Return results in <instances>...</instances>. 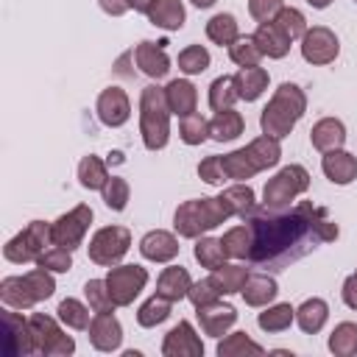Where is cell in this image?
<instances>
[{"label":"cell","instance_id":"59","mask_svg":"<svg viewBox=\"0 0 357 357\" xmlns=\"http://www.w3.org/2000/svg\"><path fill=\"white\" fill-rule=\"evenodd\" d=\"M307 3H310L312 8H318V11H321V8H326V6L332 3V0H307Z\"/></svg>","mask_w":357,"mask_h":357},{"label":"cell","instance_id":"7","mask_svg":"<svg viewBox=\"0 0 357 357\" xmlns=\"http://www.w3.org/2000/svg\"><path fill=\"white\" fill-rule=\"evenodd\" d=\"M28 324H31V332H33L36 354H42V357H70L75 351L73 335H67L53 315L31 312Z\"/></svg>","mask_w":357,"mask_h":357},{"label":"cell","instance_id":"19","mask_svg":"<svg viewBox=\"0 0 357 357\" xmlns=\"http://www.w3.org/2000/svg\"><path fill=\"white\" fill-rule=\"evenodd\" d=\"M321 156H324L321 159V170L332 184L346 187V184H351L357 178V156L354 153L337 148V151H329V153H321Z\"/></svg>","mask_w":357,"mask_h":357},{"label":"cell","instance_id":"10","mask_svg":"<svg viewBox=\"0 0 357 357\" xmlns=\"http://www.w3.org/2000/svg\"><path fill=\"white\" fill-rule=\"evenodd\" d=\"M92 218H95V212H92V206H86V204H78V206H73L70 212H64V215H59L50 226H53V243L56 245H64V248H70V251H75L78 245H84V237H86V231H89V226H92Z\"/></svg>","mask_w":357,"mask_h":357},{"label":"cell","instance_id":"24","mask_svg":"<svg viewBox=\"0 0 357 357\" xmlns=\"http://www.w3.org/2000/svg\"><path fill=\"white\" fill-rule=\"evenodd\" d=\"M190 284H192V279H190V271H187V268H181V265H167V268L159 273V279H156V293L165 296V298H170V301L176 304V301H181V298H187Z\"/></svg>","mask_w":357,"mask_h":357},{"label":"cell","instance_id":"52","mask_svg":"<svg viewBox=\"0 0 357 357\" xmlns=\"http://www.w3.org/2000/svg\"><path fill=\"white\" fill-rule=\"evenodd\" d=\"M25 279H28V284H31L36 301H47V298L56 293V279H53V273L45 271V268H39V265H36L33 271H28Z\"/></svg>","mask_w":357,"mask_h":357},{"label":"cell","instance_id":"46","mask_svg":"<svg viewBox=\"0 0 357 357\" xmlns=\"http://www.w3.org/2000/svg\"><path fill=\"white\" fill-rule=\"evenodd\" d=\"M273 22H276V28H279L290 42H296V39H301V36L307 33V17H304L298 8H293V6H284V8L273 17Z\"/></svg>","mask_w":357,"mask_h":357},{"label":"cell","instance_id":"14","mask_svg":"<svg viewBox=\"0 0 357 357\" xmlns=\"http://www.w3.org/2000/svg\"><path fill=\"white\" fill-rule=\"evenodd\" d=\"M165 357H204V343L190 321H178L162 340Z\"/></svg>","mask_w":357,"mask_h":357},{"label":"cell","instance_id":"16","mask_svg":"<svg viewBox=\"0 0 357 357\" xmlns=\"http://www.w3.org/2000/svg\"><path fill=\"white\" fill-rule=\"evenodd\" d=\"M178 248H181L178 245V237L173 231H167V229H151L139 240V254L148 262H159V265L173 262L178 257Z\"/></svg>","mask_w":357,"mask_h":357},{"label":"cell","instance_id":"3","mask_svg":"<svg viewBox=\"0 0 357 357\" xmlns=\"http://www.w3.org/2000/svg\"><path fill=\"white\" fill-rule=\"evenodd\" d=\"M170 106L165 89L148 84L139 92V137L148 151H162L170 139Z\"/></svg>","mask_w":357,"mask_h":357},{"label":"cell","instance_id":"44","mask_svg":"<svg viewBox=\"0 0 357 357\" xmlns=\"http://www.w3.org/2000/svg\"><path fill=\"white\" fill-rule=\"evenodd\" d=\"M176 61H178V70H181L184 75H201V73L209 70L212 56H209V50H206L204 45H187V47L178 53Z\"/></svg>","mask_w":357,"mask_h":357},{"label":"cell","instance_id":"56","mask_svg":"<svg viewBox=\"0 0 357 357\" xmlns=\"http://www.w3.org/2000/svg\"><path fill=\"white\" fill-rule=\"evenodd\" d=\"M98 6L109 14V17H123L128 11V0H98Z\"/></svg>","mask_w":357,"mask_h":357},{"label":"cell","instance_id":"55","mask_svg":"<svg viewBox=\"0 0 357 357\" xmlns=\"http://www.w3.org/2000/svg\"><path fill=\"white\" fill-rule=\"evenodd\" d=\"M340 298H343V304H346L349 310H357V276H354V273L343 279V284H340Z\"/></svg>","mask_w":357,"mask_h":357},{"label":"cell","instance_id":"18","mask_svg":"<svg viewBox=\"0 0 357 357\" xmlns=\"http://www.w3.org/2000/svg\"><path fill=\"white\" fill-rule=\"evenodd\" d=\"M195 315H198L201 332L209 337H223L237 321V310L231 304H223V301H215L209 307H198Z\"/></svg>","mask_w":357,"mask_h":357},{"label":"cell","instance_id":"49","mask_svg":"<svg viewBox=\"0 0 357 357\" xmlns=\"http://www.w3.org/2000/svg\"><path fill=\"white\" fill-rule=\"evenodd\" d=\"M100 195H103V204H106L112 212H123V209L128 206V201H131V187H128L126 178L109 176V181H106V187L100 190Z\"/></svg>","mask_w":357,"mask_h":357},{"label":"cell","instance_id":"53","mask_svg":"<svg viewBox=\"0 0 357 357\" xmlns=\"http://www.w3.org/2000/svg\"><path fill=\"white\" fill-rule=\"evenodd\" d=\"M198 176H201V181H206L212 187H223V181H229L226 178V170H223V162L215 153L198 162Z\"/></svg>","mask_w":357,"mask_h":357},{"label":"cell","instance_id":"61","mask_svg":"<svg viewBox=\"0 0 357 357\" xmlns=\"http://www.w3.org/2000/svg\"><path fill=\"white\" fill-rule=\"evenodd\" d=\"M354 3H357V0H354Z\"/></svg>","mask_w":357,"mask_h":357},{"label":"cell","instance_id":"30","mask_svg":"<svg viewBox=\"0 0 357 357\" xmlns=\"http://www.w3.org/2000/svg\"><path fill=\"white\" fill-rule=\"evenodd\" d=\"M245 128V120L240 112L234 109H223V112H215V117L209 120V139L215 142H231L243 134Z\"/></svg>","mask_w":357,"mask_h":357},{"label":"cell","instance_id":"40","mask_svg":"<svg viewBox=\"0 0 357 357\" xmlns=\"http://www.w3.org/2000/svg\"><path fill=\"white\" fill-rule=\"evenodd\" d=\"M237 100H240V95H237L234 75H218V78L209 84V109H212V112L231 109Z\"/></svg>","mask_w":357,"mask_h":357},{"label":"cell","instance_id":"37","mask_svg":"<svg viewBox=\"0 0 357 357\" xmlns=\"http://www.w3.org/2000/svg\"><path fill=\"white\" fill-rule=\"evenodd\" d=\"M78 181L84 190H103L106 181H109V167L100 156L89 153L78 162Z\"/></svg>","mask_w":357,"mask_h":357},{"label":"cell","instance_id":"41","mask_svg":"<svg viewBox=\"0 0 357 357\" xmlns=\"http://www.w3.org/2000/svg\"><path fill=\"white\" fill-rule=\"evenodd\" d=\"M220 162H223V170H226V178L229 181H248V178H254L259 173L254 167V162H251V156H248L245 148H237L231 153H223Z\"/></svg>","mask_w":357,"mask_h":357},{"label":"cell","instance_id":"45","mask_svg":"<svg viewBox=\"0 0 357 357\" xmlns=\"http://www.w3.org/2000/svg\"><path fill=\"white\" fill-rule=\"evenodd\" d=\"M178 139L184 145H201L209 139V120H204L198 112L184 114L178 120Z\"/></svg>","mask_w":357,"mask_h":357},{"label":"cell","instance_id":"50","mask_svg":"<svg viewBox=\"0 0 357 357\" xmlns=\"http://www.w3.org/2000/svg\"><path fill=\"white\" fill-rule=\"evenodd\" d=\"M36 265L45 268V271H50V273H67V271L73 268V251L53 243V245H47V248L36 257Z\"/></svg>","mask_w":357,"mask_h":357},{"label":"cell","instance_id":"20","mask_svg":"<svg viewBox=\"0 0 357 357\" xmlns=\"http://www.w3.org/2000/svg\"><path fill=\"white\" fill-rule=\"evenodd\" d=\"M310 142L318 153H329L346 145V126L337 117H321L312 128H310Z\"/></svg>","mask_w":357,"mask_h":357},{"label":"cell","instance_id":"8","mask_svg":"<svg viewBox=\"0 0 357 357\" xmlns=\"http://www.w3.org/2000/svg\"><path fill=\"white\" fill-rule=\"evenodd\" d=\"M128 248H131V231L126 226H103L89 237V245H86L89 259L100 268L120 265Z\"/></svg>","mask_w":357,"mask_h":357},{"label":"cell","instance_id":"25","mask_svg":"<svg viewBox=\"0 0 357 357\" xmlns=\"http://www.w3.org/2000/svg\"><path fill=\"white\" fill-rule=\"evenodd\" d=\"M268 81H271V75H268V70L265 67H240L237 73H234V84H237V95H240V100H245V103H254L265 89H268Z\"/></svg>","mask_w":357,"mask_h":357},{"label":"cell","instance_id":"26","mask_svg":"<svg viewBox=\"0 0 357 357\" xmlns=\"http://www.w3.org/2000/svg\"><path fill=\"white\" fill-rule=\"evenodd\" d=\"M0 301L6 307H14V310H31L33 304H39L28 279H25V273L22 276H6L0 282Z\"/></svg>","mask_w":357,"mask_h":357},{"label":"cell","instance_id":"47","mask_svg":"<svg viewBox=\"0 0 357 357\" xmlns=\"http://www.w3.org/2000/svg\"><path fill=\"white\" fill-rule=\"evenodd\" d=\"M84 298H86L92 312H114V307H117L109 287H106V279H89L84 284Z\"/></svg>","mask_w":357,"mask_h":357},{"label":"cell","instance_id":"36","mask_svg":"<svg viewBox=\"0 0 357 357\" xmlns=\"http://www.w3.org/2000/svg\"><path fill=\"white\" fill-rule=\"evenodd\" d=\"M245 279H248V268L245 265H237V262H223L220 268L212 271V282L218 284V290L223 296L240 293L243 284H245Z\"/></svg>","mask_w":357,"mask_h":357},{"label":"cell","instance_id":"34","mask_svg":"<svg viewBox=\"0 0 357 357\" xmlns=\"http://www.w3.org/2000/svg\"><path fill=\"white\" fill-rule=\"evenodd\" d=\"M293 321H296V307H290L287 301L268 304V307L257 315V326H259L262 332H284V329H290Z\"/></svg>","mask_w":357,"mask_h":357},{"label":"cell","instance_id":"32","mask_svg":"<svg viewBox=\"0 0 357 357\" xmlns=\"http://www.w3.org/2000/svg\"><path fill=\"white\" fill-rule=\"evenodd\" d=\"M206 39L212 42V45H220V47H229V45H234L237 39H240V25H237V20H234V14H215V17H209V22H206Z\"/></svg>","mask_w":357,"mask_h":357},{"label":"cell","instance_id":"6","mask_svg":"<svg viewBox=\"0 0 357 357\" xmlns=\"http://www.w3.org/2000/svg\"><path fill=\"white\" fill-rule=\"evenodd\" d=\"M47 245H53V226L47 220H31L3 245V257L14 265H25V262H36V257Z\"/></svg>","mask_w":357,"mask_h":357},{"label":"cell","instance_id":"43","mask_svg":"<svg viewBox=\"0 0 357 357\" xmlns=\"http://www.w3.org/2000/svg\"><path fill=\"white\" fill-rule=\"evenodd\" d=\"M192 257H195V262H198L201 268H209V271L220 268V265L229 259L226 251H223V243H220L218 237H204V234L195 240Z\"/></svg>","mask_w":357,"mask_h":357},{"label":"cell","instance_id":"13","mask_svg":"<svg viewBox=\"0 0 357 357\" xmlns=\"http://www.w3.org/2000/svg\"><path fill=\"white\" fill-rule=\"evenodd\" d=\"M95 112H98V117H100L103 126L120 128V126H126L128 117H131V100H128L126 89H120V86H106V89L98 95Z\"/></svg>","mask_w":357,"mask_h":357},{"label":"cell","instance_id":"17","mask_svg":"<svg viewBox=\"0 0 357 357\" xmlns=\"http://www.w3.org/2000/svg\"><path fill=\"white\" fill-rule=\"evenodd\" d=\"M167 42H139L134 47V64L148 78H165L170 73V56L165 50Z\"/></svg>","mask_w":357,"mask_h":357},{"label":"cell","instance_id":"9","mask_svg":"<svg viewBox=\"0 0 357 357\" xmlns=\"http://www.w3.org/2000/svg\"><path fill=\"white\" fill-rule=\"evenodd\" d=\"M148 284V268L131 262V265H112L106 273V287L114 298L117 307H128L134 304V298L145 290Z\"/></svg>","mask_w":357,"mask_h":357},{"label":"cell","instance_id":"51","mask_svg":"<svg viewBox=\"0 0 357 357\" xmlns=\"http://www.w3.org/2000/svg\"><path fill=\"white\" fill-rule=\"evenodd\" d=\"M220 290H218V284L212 282V276H206V279H198V282H192L190 284V293H187V298H190V304L198 310V307H209V304H215V301H220Z\"/></svg>","mask_w":357,"mask_h":357},{"label":"cell","instance_id":"22","mask_svg":"<svg viewBox=\"0 0 357 357\" xmlns=\"http://www.w3.org/2000/svg\"><path fill=\"white\" fill-rule=\"evenodd\" d=\"M240 296H243V301H245L248 307H268V304L279 296V284H276V279L268 276V273H248V279H245Z\"/></svg>","mask_w":357,"mask_h":357},{"label":"cell","instance_id":"33","mask_svg":"<svg viewBox=\"0 0 357 357\" xmlns=\"http://www.w3.org/2000/svg\"><path fill=\"white\" fill-rule=\"evenodd\" d=\"M170 312H173V301L165 298V296H159V293H153L151 298H145V301L139 304V310H137V324L145 326V329H153V326L165 324V321L170 318Z\"/></svg>","mask_w":357,"mask_h":357},{"label":"cell","instance_id":"15","mask_svg":"<svg viewBox=\"0 0 357 357\" xmlns=\"http://www.w3.org/2000/svg\"><path fill=\"white\" fill-rule=\"evenodd\" d=\"M86 332H89V343H92L95 351L112 354L123 346V326H120L114 312H95Z\"/></svg>","mask_w":357,"mask_h":357},{"label":"cell","instance_id":"1","mask_svg":"<svg viewBox=\"0 0 357 357\" xmlns=\"http://www.w3.org/2000/svg\"><path fill=\"white\" fill-rule=\"evenodd\" d=\"M243 220L251 226L248 262L254 265H287L304 257L318 243H332L340 234L337 223L329 220L326 209L310 201L293 206L290 212L257 206Z\"/></svg>","mask_w":357,"mask_h":357},{"label":"cell","instance_id":"23","mask_svg":"<svg viewBox=\"0 0 357 357\" xmlns=\"http://www.w3.org/2000/svg\"><path fill=\"white\" fill-rule=\"evenodd\" d=\"M329 321V304L318 296L312 298H304L298 307H296V324L304 335H318Z\"/></svg>","mask_w":357,"mask_h":357},{"label":"cell","instance_id":"39","mask_svg":"<svg viewBox=\"0 0 357 357\" xmlns=\"http://www.w3.org/2000/svg\"><path fill=\"white\" fill-rule=\"evenodd\" d=\"M326 346L335 357H354L357 354V324L354 321H340L332 329Z\"/></svg>","mask_w":357,"mask_h":357},{"label":"cell","instance_id":"42","mask_svg":"<svg viewBox=\"0 0 357 357\" xmlns=\"http://www.w3.org/2000/svg\"><path fill=\"white\" fill-rule=\"evenodd\" d=\"M218 357H243V354H265V346L248 337V332H231L218 340Z\"/></svg>","mask_w":357,"mask_h":357},{"label":"cell","instance_id":"57","mask_svg":"<svg viewBox=\"0 0 357 357\" xmlns=\"http://www.w3.org/2000/svg\"><path fill=\"white\" fill-rule=\"evenodd\" d=\"M153 6H156V0H128V8H134L139 14H148Z\"/></svg>","mask_w":357,"mask_h":357},{"label":"cell","instance_id":"58","mask_svg":"<svg viewBox=\"0 0 357 357\" xmlns=\"http://www.w3.org/2000/svg\"><path fill=\"white\" fill-rule=\"evenodd\" d=\"M190 3H192L195 8H212V6L218 3V0H190Z\"/></svg>","mask_w":357,"mask_h":357},{"label":"cell","instance_id":"28","mask_svg":"<svg viewBox=\"0 0 357 357\" xmlns=\"http://www.w3.org/2000/svg\"><path fill=\"white\" fill-rule=\"evenodd\" d=\"M254 39H257L262 56H268V59H284V56L290 53V45H293V42L276 28L273 20H271V22H259V28L254 31Z\"/></svg>","mask_w":357,"mask_h":357},{"label":"cell","instance_id":"12","mask_svg":"<svg viewBox=\"0 0 357 357\" xmlns=\"http://www.w3.org/2000/svg\"><path fill=\"white\" fill-rule=\"evenodd\" d=\"M337 53H340V42H337L335 31L326 25H312L301 36V59L307 64H315V67L332 64L337 59Z\"/></svg>","mask_w":357,"mask_h":357},{"label":"cell","instance_id":"54","mask_svg":"<svg viewBox=\"0 0 357 357\" xmlns=\"http://www.w3.org/2000/svg\"><path fill=\"white\" fill-rule=\"evenodd\" d=\"M284 8V0H248V14L257 22H271Z\"/></svg>","mask_w":357,"mask_h":357},{"label":"cell","instance_id":"5","mask_svg":"<svg viewBox=\"0 0 357 357\" xmlns=\"http://www.w3.org/2000/svg\"><path fill=\"white\" fill-rule=\"evenodd\" d=\"M310 190V173L304 165H284L262 190L265 209H287L298 195Z\"/></svg>","mask_w":357,"mask_h":357},{"label":"cell","instance_id":"60","mask_svg":"<svg viewBox=\"0 0 357 357\" xmlns=\"http://www.w3.org/2000/svg\"><path fill=\"white\" fill-rule=\"evenodd\" d=\"M354 276H357V271H354Z\"/></svg>","mask_w":357,"mask_h":357},{"label":"cell","instance_id":"4","mask_svg":"<svg viewBox=\"0 0 357 357\" xmlns=\"http://www.w3.org/2000/svg\"><path fill=\"white\" fill-rule=\"evenodd\" d=\"M229 218L231 215H229V209L223 206L220 198H190V201H184V204L176 206L173 229L184 240H198L201 234L218 229Z\"/></svg>","mask_w":357,"mask_h":357},{"label":"cell","instance_id":"2","mask_svg":"<svg viewBox=\"0 0 357 357\" xmlns=\"http://www.w3.org/2000/svg\"><path fill=\"white\" fill-rule=\"evenodd\" d=\"M304 112H307V95H304V89L298 84L284 81V84L276 86V92L271 95L268 106L262 109L259 128H262V134H271L276 139H284V137H290V131L296 128V123L304 117Z\"/></svg>","mask_w":357,"mask_h":357},{"label":"cell","instance_id":"29","mask_svg":"<svg viewBox=\"0 0 357 357\" xmlns=\"http://www.w3.org/2000/svg\"><path fill=\"white\" fill-rule=\"evenodd\" d=\"M279 142L282 139H276L271 134H259V137H254L245 145V151H248V156H251V162H254L257 170H268V167H276L279 165V159H282V145Z\"/></svg>","mask_w":357,"mask_h":357},{"label":"cell","instance_id":"11","mask_svg":"<svg viewBox=\"0 0 357 357\" xmlns=\"http://www.w3.org/2000/svg\"><path fill=\"white\" fill-rule=\"evenodd\" d=\"M0 326H3L0 346H3V354L6 357H28V354H36L31 324L20 312H14V307H6L3 310Z\"/></svg>","mask_w":357,"mask_h":357},{"label":"cell","instance_id":"38","mask_svg":"<svg viewBox=\"0 0 357 357\" xmlns=\"http://www.w3.org/2000/svg\"><path fill=\"white\" fill-rule=\"evenodd\" d=\"M56 315H59V321H61L67 329H75V332H84V329H89V324H92V318H89V304H84V301H78V298H70V296L59 301Z\"/></svg>","mask_w":357,"mask_h":357},{"label":"cell","instance_id":"35","mask_svg":"<svg viewBox=\"0 0 357 357\" xmlns=\"http://www.w3.org/2000/svg\"><path fill=\"white\" fill-rule=\"evenodd\" d=\"M220 243H223V251H226L229 259H245L248 262V254H251V226L243 220L240 226L226 229Z\"/></svg>","mask_w":357,"mask_h":357},{"label":"cell","instance_id":"21","mask_svg":"<svg viewBox=\"0 0 357 357\" xmlns=\"http://www.w3.org/2000/svg\"><path fill=\"white\" fill-rule=\"evenodd\" d=\"M165 98H167V106L176 117H184V114H192L195 106H198V89L192 81L187 78H173L167 86H165Z\"/></svg>","mask_w":357,"mask_h":357},{"label":"cell","instance_id":"31","mask_svg":"<svg viewBox=\"0 0 357 357\" xmlns=\"http://www.w3.org/2000/svg\"><path fill=\"white\" fill-rule=\"evenodd\" d=\"M187 20L181 0H156V6L148 11V22L162 31H178Z\"/></svg>","mask_w":357,"mask_h":357},{"label":"cell","instance_id":"48","mask_svg":"<svg viewBox=\"0 0 357 357\" xmlns=\"http://www.w3.org/2000/svg\"><path fill=\"white\" fill-rule=\"evenodd\" d=\"M229 59H231L237 67H257L259 59H262V50H259V45H257L254 33H251V36H240L234 45H229Z\"/></svg>","mask_w":357,"mask_h":357},{"label":"cell","instance_id":"27","mask_svg":"<svg viewBox=\"0 0 357 357\" xmlns=\"http://www.w3.org/2000/svg\"><path fill=\"white\" fill-rule=\"evenodd\" d=\"M218 198L223 201L229 215H237V218H245V215H251L257 209V195L245 181H234V184L223 187Z\"/></svg>","mask_w":357,"mask_h":357}]
</instances>
